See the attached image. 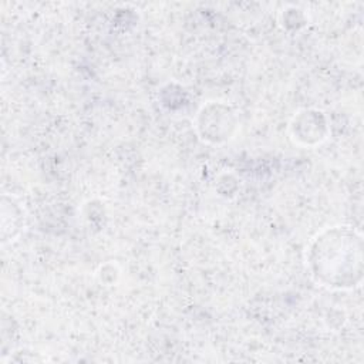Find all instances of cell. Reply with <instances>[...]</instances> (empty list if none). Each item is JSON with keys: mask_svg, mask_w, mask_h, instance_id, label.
<instances>
[{"mask_svg": "<svg viewBox=\"0 0 364 364\" xmlns=\"http://www.w3.org/2000/svg\"><path fill=\"white\" fill-rule=\"evenodd\" d=\"M361 236L347 226L331 228L313 240L309 266L321 286L351 289L361 282Z\"/></svg>", "mask_w": 364, "mask_h": 364, "instance_id": "obj_1", "label": "cell"}]
</instances>
